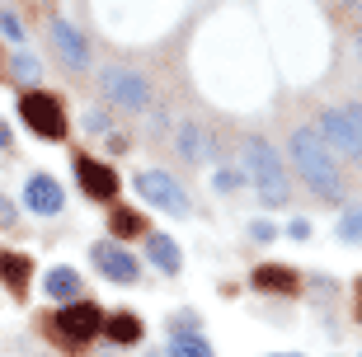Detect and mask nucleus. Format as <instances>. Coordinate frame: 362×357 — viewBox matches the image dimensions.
<instances>
[{"label":"nucleus","mask_w":362,"mask_h":357,"mask_svg":"<svg viewBox=\"0 0 362 357\" xmlns=\"http://www.w3.org/2000/svg\"><path fill=\"white\" fill-rule=\"evenodd\" d=\"M245 170H250V184L259 188L264 207H287V198H292L287 170H282L278 151H273L264 136H250V141H245Z\"/></svg>","instance_id":"nucleus-2"},{"label":"nucleus","mask_w":362,"mask_h":357,"mask_svg":"<svg viewBox=\"0 0 362 357\" xmlns=\"http://www.w3.org/2000/svg\"><path fill=\"white\" fill-rule=\"evenodd\" d=\"M292 160H296V170H301V179H306L320 198H329V202L344 198V174H339V165H334V151L320 141L315 127H296L292 132Z\"/></svg>","instance_id":"nucleus-1"},{"label":"nucleus","mask_w":362,"mask_h":357,"mask_svg":"<svg viewBox=\"0 0 362 357\" xmlns=\"http://www.w3.org/2000/svg\"><path fill=\"white\" fill-rule=\"evenodd\" d=\"M320 141L349 160H362V108H329L320 118Z\"/></svg>","instance_id":"nucleus-3"},{"label":"nucleus","mask_w":362,"mask_h":357,"mask_svg":"<svg viewBox=\"0 0 362 357\" xmlns=\"http://www.w3.org/2000/svg\"><path fill=\"white\" fill-rule=\"evenodd\" d=\"M104 334L113 344H136L141 339V320L132 310H118V315H104Z\"/></svg>","instance_id":"nucleus-14"},{"label":"nucleus","mask_w":362,"mask_h":357,"mask_svg":"<svg viewBox=\"0 0 362 357\" xmlns=\"http://www.w3.org/2000/svg\"><path fill=\"white\" fill-rule=\"evenodd\" d=\"M76 174H81V188L90 193V198H99V202H113V198H118V174L108 170V165L81 156V160H76Z\"/></svg>","instance_id":"nucleus-8"},{"label":"nucleus","mask_w":362,"mask_h":357,"mask_svg":"<svg viewBox=\"0 0 362 357\" xmlns=\"http://www.w3.org/2000/svg\"><path fill=\"white\" fill-rule=\"evenodd\" d=\"M255 287L259 291H282V296H292V291H296V273L287 264H264V268H255Z\"/></svg>","instance_id":"nucleus-12"},{"label":"nucleus","mask_w":362,"mask_h":357,"mask_svg":"<svg viewBox=\"0 0 362 357\" xmlns=\"http://www.w3.org/2000/svg\"><path fill=\"white\" fill-rule=\"evenodd\" d=\"M146 254H151V264L160 268V273H179V264H184V259H179V245L170 235H151Z\"/></svg>","instance_id":"nucleus-15"},{"label":"nucleus","mask_w":362,"mask_h":357,"mask_svg":"<svg viewBox=\"0 0 362 357\" xmlns=\"http://www.w3.org/2000/svg\"><path fill=\"white\" fill-rule=\"evenodd\" d=\"M0 28H5V38H10V42H24V24L14 19V10L0 14Z\"/></svg>","instance_id":"nucleus-21"},{"label":"nucleus","mask_w":362,"mask_h":357,"mask_svg":"<svg viewBox=\"0 0 362 357\" xmlns=\"http://www.w3.org/2000/svg\"><path fill=\"white\" fill-rule=\"evenodd\" d=\"M19 118L28 122V132H38L42 141H62L66 136V113H62V104H57L52 94H24L19 99Z\"/></svg>","instance_id":"nucleus-4"},{"label":"nucleus","mask_w":362,"mask_h":357,"mask_svg":"<svg viewBox=\"0 0 362 357\" xmlns=\"http://www.w3.org/2000/svg\"><path fill=\"white\" fill-rule=\"evenodd\" d=\"M42 287H47L52 301H76V291H81V273H76V268H52Z\"/></svg>","instance_id":"nucleus-16"},{"label":"nucleus","mask_w":362,"mask_h":357,"mask_svg":"<svg viewBox=\"0 0 362 357\" xmlns=\"http://www.w3.org/2000/svg\"><path fill=\"white\" fill-rule=\"evenodd\" d=\"M90 259L108 273V282H122V287H127V282H136V273H141V264H136L127 250H118V245H94Z\"/></svg>","instance_id":"nucleus-9"},{"label":"nucleus","mask_w":362,"mask_h":357,"mask_svg":"<svg viewBox=\"0 0 362 357\" xmlns=\"http://www.w3.org/2000/svg\"><path fill=\"white\" fill-rule=\"evenodd\" d=\"M0 146H10V132H5V122H0Z\"/></svg>","instance_id":"nucleus-26"},{"label":"nucleus","mask_w":362,"mask_h":357,"mask_svg":"<svg viewBox=\"0 0 362 357\" xmlns=\"http://www.w3.org/2000/svg\"><path fill=\"white\" fill-rule=\"evenodd\" d=\"M99 329H104V310L94 301H66L57 310V334L71 339V344H85V339H94Z\"/></svg>","instance_id":"nucleus-7"},{"label":"nucleus","mask_w":362,"mask_h":357,"mask_svg":"<svg viewBox=\"0 0 362 357\" xmlns=\"http://www.w3.org/2000/svg\"><path fill=\"white\" fill-rule=\"evenodd\" d=\"M136 193H141L151 207L170 212V216H188V193L165 170H141V174H136Z\"/></svg>","instance_id":"nucleus-5"},{"label":"nucleus","mask_w":362,"mask_h":357,"mask_svg":"<svg viewBox=\"0 0 362 357\" xmlns=\"http://www.w3.org/2000/svg\"><path fill=\"white\" fill-rule=\"evenodd\" d=\"M104 94H108V104H118V108H146L151 104L146 76H141V71H127V66L104 71Z\"/></svg>","instance_id":"nucleus-6"},{"label":"nucleus","mask_w":362,"mask_h":357,"mask_svg":"<svg viewBox=\"0 0 362 357\" xmlns=\"http://www.w3.org/2000/svg\"><path fill=\"white\" fill-rule=\"evenodd\" d=\"M0 226H14V212H10V202L0 198Z\"/></svg>","instance_id":"nucleus-25"},{"label":"nucleus","mask_w":362,"mask_h":357,"mask_svg":"<svg viewBox=\"0 0 362 357\" xmlns=\"http://www.w3.org/2000/svg\"><path fill=\"white\" fill-rule=\"evenodd\" d=\"M52 42L62 47L66 66H85V62H90V42L81 38V28L71 24V19H52Z\"/></svg>","instance_id":"nucleus-11"},{"label":"nucleus","mask_w":362,"mask_h":357,"mask_svg":"<svg viewBox=\"0 0 362 357\" xmlns=\"http://www.w3.org/2000/svg\"><path fill=\"white\" fill-rule=\"evenodd\" d=\"M85 132H108L104 108H85Z\"/></svg>","instance_id":"nucleus-22"},{"label":"nucleus","mask_w":362,"mask_h":357,"mask_svg":"<svg viewBox=\"0 0 362 357\" xmlns=\"http://www.w3.org/2000/svg\"><path fill=\"white\" fill-rule=\"evenodd\" d=\"M24 202L38 216H57L66 198H62V184H57L52 174H33V179H28V188H24Z\"/></svg>","instance_id":"nucleus-10"},{"label":"nucleus","mask_w":362,"mask_h":357,"mask_svg":"<svg viewBox=\"0 0 362 357\" xmlns=\"http://www.w3.org/2000/svg\"><path fill=\"white\" fill-rule=\"evenodd\" d=\"M108 226H113V235H141V216L136 212H113Z\"/></svg>","instance_id":"nucleus-20"},{"label":"nucleus","mask_w":362,"mask_h":357,"mask_svg":"<svg viewBox=\"0 0 362 357\" xmlns=\"http://www.w3.org/2000/svg\"><path fill=\"white\" fill-rule=\"evenodd\" d=\"M358 52H362V38H358Z\"/></svg>","instance_id":"nucleus-28"},{"label":"nucleus","mask_w":362,"mask_h":357,"mask_svg":"<svg viewBox=\"0 0 362 357\" xmlns=\"http://www.w3.org/2000/svg\"><path fill=\"white\" fill-rule=\"evenodd\" d=\"M170 357H212L207 339H193V334H179L175 344H170Z\"/></svg>","instance_id":"nucleus-18"},{"label":"nucleus","mask_w":362,"mask_h":357,"mask_svg":"<svg viewBox=\"0 0 362 357\" xmlns=\"http://www.w3.org/2000/svg\"><path fill=\"white\" fill-rule=\"evenodd\" d=\"M14 71H19V76H24V80H33V76H38V62H33V57H14Z\"/></svg>","instance_id":"nucleus-23"},{"label":"nucleus","mask_w":362,"mask_h":357,"mask_svg":"<svg viewBox=\"0 0 362 357\" xmlns=\"http://www.w3.org/2000/svg\"><path fill=\"white\" fill-rule=\"evenodd\" d=\"M255 240H273V226L269 221H255Z\"/></svg>","instance_id":"nucleus-24"},{"label":"nucleus","mask_w":362,"mask_h":357,"mask_svg":"<svg viewBox=\"0 0 362 357\" xmlns=\"http://www.w3.org/2000/svg\"><path fill=\"white\" fill-rule=\"evenodd\" d=\"M339 240L344 245H362V207H349L339 216Z\"/></svg>","instance_id":"nucleus-19"},{"label":"nucleus","mask_w":362,"mask_h":357,"mask_svg":"<svg viewBox=\"0 0 362 357\" xmlns=\"http://www.w3.org/2000/svg\"><path fill=\"white\" fill-rule=\"evenodd\" d=\"M282 357H296V353H282Z\"/></svg>","instance_id":"nucleus-27"},{"label":"nucleus","mask_w":362,"mask_h":357,"mask_svg":"<svg viewBox=\"0 0 362 357\" xmlns=\"http://www.w3.org/2000/svg\"><path fill=\"white\" fill-rule=\"evenodd\" d=\"M179 146H184V156L193 160V165H202V160H212V156H216L212 136L202 132V127H184V132H179Z\"/></svg>","instance_id":"nucleus-17"},{"label":"nucleus","mask_w":362,"mask_h":357,"mask_svg":"<svg viewBox=\"0 0 362 357\" xmlns=\"http://www.w3.org/2000/svg\"><path fill=\"white\" fill-rule=\"evenodd\" d=\"M28 273H33V264H28L24 254H0V282H5V287H10L14 296H24Z\"/></svg>","instance_id":"nucleus-13"}]
</instances>
